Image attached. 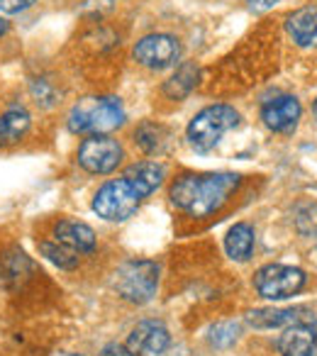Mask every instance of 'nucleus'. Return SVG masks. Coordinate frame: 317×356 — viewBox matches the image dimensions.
Listing matches in <instances>:
<instances>
[{"label":"nucleus","mask_w":317,"mask_h":356,"mask_svg":"<svg viewBox=\"0 0 317 356\" xmlns=\"http://www.w3.org/2000/svg\"><path fill=\"white\" fill-rule=\"evenodd\" d=\"M198 76H200L198 66H195V64H184L169 81H166L164 93L169 95V98H174V100L186 98V95H190V90L195 88V83H198Z\"/></svg>","instance_id":"6ab92c4d"},{"label":"nucleus","mask_w":317,"mask_h":356,"mask_svg":"<svg viewBox=\"0 0 317 356\" xmlns=\"http://www.w3.org/2000/svg\"><path fill=\"white\" fill-rule=\"evenodd\" d=\"M74 356H83V354H74Z\"/></svg>","instance_id":"bb28decb"},{"label":"nucleus","mask_w":317,"mask_h":356,"mask_svg":"<svg viewBox=\"0 0 317 356\" xmlns=\"http://www.w3.org/2000/svg\"><path fill=\"white\" fill-rule=\"evenodd\" d=\"M32 120L25 108H10L8 113L0 115V147H10L20 142L30 129Z\"/></svg>","instance_id":"dca6fc26"},{"label":"nucleus","mask_w":317,"mask_h":356,"mask_svg":"<svg viewBox=\"0 0 317 356\" xmlns=\"http://www.w3.org/2000/svg\"><path fill=\"white\" fill-rule=\"evenodd\" d=\"M239 124V113L232 105H210L203 108L190 120L186 137L195 152H210L220 144L225 132L234 129Z\"/></svg>","instance_id":"7ed1b4c3"},{"label":"nucleus","mask_w":317,"mask_h":356,"mask_svg":"<svg viewBox=\"0 0 317 356\" xmlns=\"http://www.w3.org/2000/svg\"><path fill=\"white\" fill-rule=\"evenodd\" d=\"M171 344V334L161 322L144 320L137 327H132L127 337V349L137 356H161Z\"/></svg>","instance_id":"1a4fd4ad"},{"label":"nucleus","mask_w":317,"mask_h":356,"mask_svg":"<svg viewBox=\"0 0 317 356\" xmlns=\"http://www.w3.org/2000/svg\"><path fill=\"white\" fill-rule=\"evenodd\" d=\"M8 30H10V25H8V20H6V17H0V37L6 35Z\"/></svg>","instance_id":"393cba45"},{"label":"nucleus","mask_w":317,"mask_h":356,"mask_svg":"<svg viewBox=\"0 0 317 356\" xmlns=\"http://www.w3.org/2000/svg\"><path fill=\"white\" fill-rule=\"evenodd\" d=\"M286 30L298 47L317 49V8H302L286 20Z\"/></svg>","instance_id":"ddd939ff"},{"label":"nucleus","mask_w":317,"mask_h":356,"mask_svg":"<svg viewBox=\"0 0 317 356\" xmlns=\"http://www.w3.org/2000/svg\"><path fill=\"white\" fill-rule=\"evenodd\" d=\"M302 115L300 100L293 95H278L261 105V120L273 132H293Z\"/></svg>","instance_id":"9b49d317"},{"label":"nucleus","mask_w":317,"mask_h":356,"mask_svg":"<svg viewBox=\"0 0 317 356\" xmlns=\"http://www.w3.org/2000/svg\"><path fill=\"white\" fill-rule=\"evenodd\" d=\"M302 320H312L310 310L302 305L298 307H283V310H254L249 312V322L254 327H261V330H271V327H288V325H295V322Z\"/></svg>","instance_id":"4468645a"},{"label":"nucleus","mask_w":317,"mask_h":356,"mask_svg":"<svg viewBox=\"0 0 317 356\" xmlns=\"http://www.w3.org/2000/svg\"><path fill=\"white\" fill-rule=\"evenodd\" d=\"M247 3L254 13H266V10H271L276 3H281V0H247Z\"/></svg>","instance_id":"b1692460"},{"label":"nucleus","mask_w":317,"mask_h":356,"mask_svg":"<svg viewBox=\"0 0 317 356\" xmlns=\"http://www.w3.org/2000/svg\"><path fill=\"white\" fill-rule=\"evenodd\" d=\"M181 56V42L171 35H147L134 47V59L142 66L154 71L169 69L179 61Z\"/></svg>","instance_id":"6e6552de"},{"label":"nucleus","mask_w":317,"mask_h":356,"mask_svg":"<svg viewBox=\"0 0 317 356\" xmlns=\"http://www.w3.org/2000/svg\"><path fill=\"white\" fill-rule=\"evenodd\" d=\"M40 249H42V254H44V257L49 259L51 264H54V266L66 268V271H69V268L79 266V252L64 247V244H59V242H42Z\"/></svg>","instance_id":"aec40b11"},{"label":"nucleus","mask_w":317,"mask_h":356,"mask_svg":"<svg viewBox=\"0 0 317 356\" xmlns=\"http://www.w3.org/2000/svg\"><path fill=\"white\" fill-rule=\"evenodd\" d=\"M37 0H0V13H8V15H17V13H25L35 6Z\"/></svg>","instance_id":"4be33fe9"},{"label":"nucleus","mask_w":317,"mask_h":356,"mask_svg":"<svg viewBox=\"0 0 317 356\" xmlns=\"http://www.w3.org/2000/svg\"><path fill=\"white\" fill-rule=\"evenodd\" d=\"M242 176L237 173H186L176 178L169 198L179 210L190 218H208L227 203L229 193L237 191Z\"/></svg>","instance_id":"f257e3e1"},{"label":"nucleus","mask_w":317,"mask_h":356,"mask_svg":"<svg viewBox=\"0 0 317 356\" xmlns=\"http://www.w3.org/2000/svg\"><path fill=\"white\" fill-rule=\"evenodd\" d=\"M115 291L129 302L144 305L156 296L158 288V266L154 261H127L115 273Z\"/></svg>","instance_id":"39448f33"},{"label":"nucleus","mask_w":317,"mask_h":356,"mask_svg":"<svg viewBox=\"0 0 317 356\" xmlns=\"http://www.w3.org/2000/svg\"><path fill=\"white\" fill-rule=\"evenodd\" d=\"M312 115H315V120H317V100L312 103Z\"/></svg>","instance_id":"a878e982"},{"label":"nucleus","mask_w":317,"mask_h":356,"mask_svg":"<svg viewBox=\"0 0 317 356\" xmlns=\"http://www.w3.org/2000/svg\"><path fill=\"white\" fill-rule=\"evenodd\" d=\"M239 334V327L237 325H218L213 330V337H210V341H213L215 346H229L234 339H237Z\"/></svg>","instance_id":"412c9836"},{"label":"nucleus","mask_w":317,"mask_h":356,"mask_svg":"<svg viewBox=\"0 0 317 356\" xmlns=\"http://www.w3.org/2000/svg\"><path fill=\"white\" fill-rule=\"evenodd\" d=\"M124 178H129L134 184V188H137L144 198H149L158 186L164 184L166 168L156 161H139V163H132V166L124 171Z\"/></svg>","instance_id":"2eb2a0df"},{"label":"nucleus","mask_w":317,"mask_h":356,"mask_svg":"<svg viewBox=\"0 0 317 356\" xmlns=\"http://www.w3.org/2000/svg\"><path fill=\"white\" fill-rule=\"evenodd\" d=\"M147 200L129 178H117V181H108L98 193L93 195V210L98 218L108 220V222H124L129 220L137 208Z\"/></svg>","instance_id":"20e7f679"},{"label":"nucleus","mask_w":317,"mask_h":356,"mask_svg":"<svg viewBox=\"0 0 317 356\" xmlns=\"http://www.w3.org/2000/svg\"><path fill=\"white\" fill-rule=\"evenodd\" d=\"M54 242L64 244L79 254H90L95 249V232L79 220H61L54 227Z\"/></svg>","instance_id":"f8f14e48"},{"label":"nucleus","mask_w":317,"mask_h":356,"mask_svg":"<svg viewBox=\"0 0 317 356\" xmlns=\"http://www.w3.org/2000/svg\"><path fill=\"white\" fill-rule=\"evenodd\" d=\"M302 286H305V273L300 268L283 266V264H268V266L259 268L257 276H254V288L266 300L293 298L295 293L302 291Z\"/></svg>","instance_id":"423d86ee"},{"label":"nucleus","mask_w":317,"mask_h":356,"mask_svg":"<svg viewBox=\"0 0 317 356\" xmlns=\"http://www.w3.org/2000/svg\"><path fill=\"white\" fill-rule=\"evenodd\" d=\"M134 144L144 154H149V156H158V154H164L166 147H169V132L161 124L142 122L137 127V132H134Z\"/></svg>","instance_id":"a211bd4d"},{"label":"nucleus","mask_w":317,"mask_h":356,"mask_svg":"<svg viewBox=\"0 0 317 356\" xmlns=\"http://www.w3.org/2000/svg\"><path fill=\"white\" fill-rule=\"evenodd\" d=\"M254 229L247 222H237L225 237V249H227V257L234 261H249L254 254Z\"/></svg>","instance_id":"f3484780"},{"label":"nucleus","mask_w":317,"mask_h":356,"mask_svg":"<svg viewBox=\"0 0 317 356\" xmlns=\"http://www.w3.org/2000/svg\"><path fill=\"white\" fill-rule=\"evenodd\" d=\"M281 356H317V320H302L288 325L278 337Z\"/></svg>","instance_id":"9d476101"},{"label":"nucleus","mask_w":317,"mask_h":356,"mask_svg":"<svg viewBox=\"0 0 317 356\" xmlns=\"http://www.w3.org/2000/svg\"><path fill=\"white\" fill-rule=\"evenodd\" d=\"M124 122V108L117 98H83L71 108L69 129L74 134H108Z\"/></svg>","instance_id":"f03ea898"},{"label":"nucleus","mask_w":317,"mask_h":356,"mask_svg":"<svg viewBox=\"0 0 317 356\" xmlns=\"http://www.w3.org/2000/svg\"><path fill=\"white\" fill-rule=\"evenodd\" d=\"M122 159H124L122 144L117 139L108 137V134H90L79 147V163L88 173H95V176L113 173L122 163Z\"/></svg>","instance_id":"0eeeda50"},{"label":"nucleus","mask_w":317,"mask_h":356,"mask_svg":"<svg viewBox=\"0 0 317 356\" xmlns=\"http://www.w3.org/2000/svg\"><path fill=\"white\" fill-rule=\"evenodd\" d=\"M100 356H137V354H132V351H129L124 344H117V341H110V344L105 346L103 351H100Z\"/></svg>","instance_id":"5701e85b"}]
</instances>
